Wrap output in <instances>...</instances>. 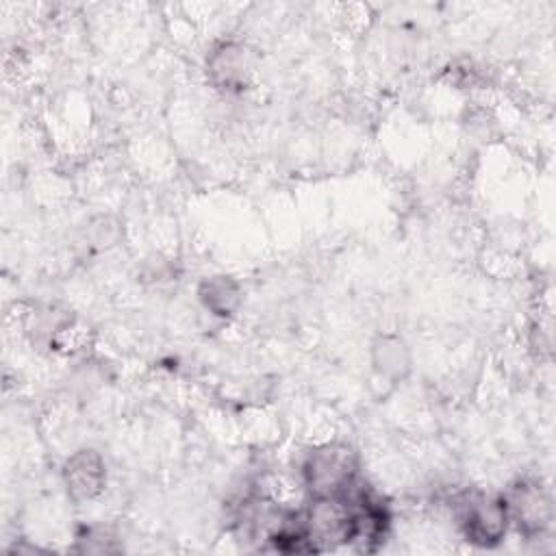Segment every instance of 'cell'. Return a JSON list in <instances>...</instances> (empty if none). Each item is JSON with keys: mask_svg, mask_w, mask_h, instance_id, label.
<instances>
[{"mask_svg": "<svg viewBox=\"0 0 556 556\" xmlns=\"http://www.w3.org/2000/svg\"><path fill=\"white\" fill-rule=\"evenodd\" d=\"M356 454L343 443L315 447L302 465V478L311 497H348L356 489Z\"/></svg>", "mask_w": 556, "mask_h": 556, "instance_id": "6da1fadb", "label": "cell"}, {"mask_svg": "<svg viewBox=\"0 0 556 556\" xmlns=\"http://www.w3.org/2000/svg\"><path fill=\"white\" fill-rule=\"evenodd\" d=\"M352 493L348 497H311L306 510L300 515L302 530L306 534L311 552L334 549L352 541V532H354Z\"/></svg>", "mask_w": 556, "mask_h": 556, "instance_id": "7a4b0ae2", "label": "cell"}, {"mask_svg": "<svg viewBox=\"0 0 556 556\" xmlns=\"http://www.w3.org/2000/svg\"><path fill=\"white\" fill-rule=\"evenodd\" d=\"M456 519L463 536L478 547H495L510 526L502 497L467 493L456 504Z\"/></svg>", "mask_w": 556, "mask_h": 556, "instance_id": "3957f363", "label": "cell"}, {"mask_svg": "<svg viewBox=\"0 0 556 556\" xmlns=\"http://www.w3.org/2000/svg\"><path fill=\"white\" fill-rule=\"evenodd\" d=\"M502 500L508 513V521L519 530V534L534 539L549 528L552 500L539 482L521 480L513 484Z\"/></svg>", "mask_w": 556, "mask_h": 556, "instance_id": "277c9868", "label": "cell"}, {"mask_svg": "<svg viewBox=\"0 0 556 556\" xmlns=\"http://www.w3.org/2000/svg\"><path fill=\"white\" fill-rule=\"evenodd\" d=\"M63 480L67 495L74 502H89L98 497L106 482V469L100 454L93 450L74 452L63 467Z\"/></svg>", "mask_w": 556, "mask_h": 556, "instance_id": "5b68a950", "label": "cell"}, {"mask_svg": "<svg viewBox=\"0 0 556 556\" xmlns=\"http://www.w3.org/2000/svg\"><path fill=\"white\" fill-rule=\"evenodd\" d=\"M206 70L211 80L222 89H241L248 80L252 70L250 59L243 46L237 43H222L206 61Z\"/></svg>", "mask_w": 556, "mask_h": 556, "instance_id": "8992f818", "label": "cell"}, {"mask_svg": "<svg viewBox=\"0 0 556 556\" xmlns=\"http://www.w3.org/2000/svg\"><path fill=\"white\" fill-rule=\"evenodd\" d=\"M371 363L380 378L397 382L402 380L410 369V354L408 348L400 337L384 334L374 343L371 350Z\"/></svg>", "mask_w": 556, "mask_h": 556, "instance_id": "52a82bcc", "label": "cell"}, {"mask_svg": "<svg viewBox=\"0 0 556 556\" xmlns=\"http://www.w3.org/2000/svg\"><path fill=\"white\" fill-rule=\"evenodd\" d=\"M198 295L213 315L226 317L239 306L241 289L230 276H211L200 285Z\"/></svg>", "mask_w": 556, "mask_h": 556, "instance_id": "ba28073f", "label": "cell"}]
</instances>
